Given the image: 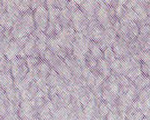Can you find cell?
<instances>
[{"instance_id":"17","label":"cell","mask_w":150,"mask_h":120,"mask_svg":"<svg viewBox=\"0 0 150 120\" xmlns=\"http://www.w3.org/2000/svg\"><path fill=\"white\" fill-rule=\"evenodd\" d=\"M82 77L86 82L89 88L96 86V76L87 66L82 67Z\"/></svg>"},{"instance_id":"27","label":"cell","mask_w":150,"mask_h":120,"mask_svg":"<svg viewBox=\"0 0 150 120\" xmlns=\"http://www.w3.org/2000/svg\"><path fill=\"white\" fill-rule=\"evenodd\" d=\"M141 66V65H140ZM140 66H137V67H134L132 69H131L130 71H128L126 73V74L125 76H126L130 80H131L133 82L137 77H138L139 76H140L141 74H143V72H142L141 67Z\"/></svg>"},{"instance_id":"13","label":"cell","mask_w":150,"mask_h":120,"mask_svg":"<svg viewBox=\"0 0 150 120\" xmlns=\"http://www.w3.org/2000/svg\"><path fill=\"white\" fill-rule=\"evenodd\" d=\"M4 91L7 98L12 103H14L17 107L20 106V104L22 101V96H21V92L19 91V89L16 87L15 85L5 88L4 89Z\"/></svg>"},{"instance_id":"36","label":"cell","mask_w":150,"mask_h":120,"mask_svg":"<svg viewBox=\"0 0 150 120\" xmlns=\"http://www.w3.org/2000/svg\"><path fill=\"white\" fill-rule=\"evenodd\" d=\"M45 1L46 0H31L30 8L33 11L39 7L41 5H45Z\"/></svg>"},{"instance_id":"28","label":"cell","mask_w":150,"mask_h":120,"mask_svg":"<svg viewBox=\"0 0 150 120\" xmlns=\"http://www.w3.org/2000/svg\"><path fill=\"white\" fill-rule=\"evenodd\" d=\"M97 62L98 60L94 58L90 53H87L86 54V66L89 68L90 70H95L97 67Z\"/></svg>"},{"instance_id":"26","label":"cell","mask_w":150,"mask_h":120,"mask_svg":"<svg viewBox=\"0 0 150 120\" xmlns=\"http://www.w3.org/2000/svg\"><path fill=\"white\" fill-rule=\"evenodd\" d=\"M25 60H26V65H27L29 71H33L40 63V62L42 59H41V57L26 56L25 57Z\"/></svg>"},{"instance_id":"21","label":"cell","mask_w":150,"mask_h":120,"mask_svg":"<svg viewBox=\"0 0 150 120\" xmlns=\"http://www.w3.org/2000/svg\"><path fill=\"white\" fill-rule=\"evenodd\" d=\"M89 53L97 60L103 58V51L101 50V48L99 47L96 41H91L90 45H89Z\"/></svg>"},{"instance_id":"20","label":"cell","mask_w":150,"mask_h":120,"mask_svg":"<svg viewBox=\"0 0 150 120\" xmlns=\"http://www.w3.org/2000/svg\"><path fill=\"white\" fill-rule=\"evenodd\" d=\"M133 83L139 90L145 89L150 86V78L146 76L145 74H141L138 77H137L136 79L133 81Z\"/></svg>"},{"instance_id":"48","label":"cell","mask_w":150,"mask_h":120,"mask_svg":"<svg viewBox=\"0 0 150 120\" xmlns=\"http://www.w3.org/2000/svg\"><path fill=\"white\" fill-rule=\"evenodd\" d=\"M149 17H150V16H149Z\"/></svg>"},{"instance_id":"16","label":"cell","mask_w":150,"mask_h":120,"mask_svg":"<svg viewBox=\"0 0 150 120\" xmlns=\"http://www.w3.org/2000/svg\"><path fill=\"white\" fill-rule=\"evenodd\" d=\"M73 14V12L71 11L66 7L65 8L62 9L59 15L58 20L60 23H61L62 28L68 27V26H73L71 22V17Z\"/></svg>"},{"instance_id":"42","label":"cell","mask_w":150,"mask_h":120,"mask_svg":"<svg viewBox=\"0 0 150 120\" xmlns=\"http://www.w3.org/2000/svg\"><path fill=\"white\" fill-rule=\"evenodd\" d=\"M5 8L3 5V4H2V1L0 0V15L3 14V13H5Z\"/></svg>"},{"instance_id":"30","label":"cell","mask_w":150,"mask_h":120,"mask_svg":"<svg viewBox=\"0 0 150 120\" xmlns=\"http://www.w3.org/2000/svg\"><path fill=\"white\" fill-rule=\"evenodd\" d=\"M137 57L140 61L150 67V50L141 51L137 54Z\"/></svg>"},{"instance_id":"4","label":"cell","mask_w":150,"mask_h":120,"mask_svg":"<svg viewBox=\"0 0 150 120\" xmlns=\"http://www.w3.org/2000/svg\"><path fill=\"white\" fill-rule=\"evenodd\" d=\"M100 0H85L79 6L83 11L89 22L97 21L96 19V11L99 6Z\"/></svg>"},{"instance_id":"5","label":"cell","mask_w":150,"mask_h":120,"mask_svg":"<svg viewBox=\"0 0 150 120\" xmlns=\"http://www.w3.org/2000/svg\"><path fill=\"white\" fill-rule=\"evenodd\" d=\"M96 19L98 23L103 27L108 28L110 26V6L107 5L100 0L99 6L96 11Z\"/></svg>"},{"instance_id":"34","label":"cell","mask_w":150,"mask_h":120,"mask_svg":"<svg viewBox=\"0 0 150 120\" xmlns=\"http://www.w3.org/2000/svg\"><path fill=\"white\" fill-rule=\"evenodd\" d=\"M47 10L48 14H49V20H50L57 19L60 14V11H61V10L59 8L56 7L51 8H49Z\"/></svg>"},{"instance_id":"29","label":"cell","mask_w":150,"mask_h":120,"mask_svg":"<svg viewBox=\"0 0 150 120\" xmlns=\"http://www.w3.org/2000/svg\"><path fill=\"white\" fill-rule=\"evenodd\" d=\"M39 89H38V86L37 83L35 80L32 81V82L29 83V90H28V96H29V99L31 100L34 98L35 97L36 94L38 92Z\"/></svg>"},{"instance_id":"45","label":"cell","mask_w":150,"mask_h":120,"mask_svg":"<svg viewBox=\"0 0 150 120\" xmlns=\"http://www.w3.org/2000/svg\"><path fill=\"white\" fill-rule=\"evenodd\" d=\"M128 0H118V2L120 4H122V5H125L126 3Z\"/></svg>"},{"instance_id":"1","label":"cell","mask_w":150,"mask_h":120,"mask_svg":"<svg viewBox=\"0 0 150 120\" xmlns=\"http://www.w3.org/2000/svg\"><path fill=\"white\" fill-rule=\"evenodd\" d=\"M10 72L13 77L14 83L23 80L29 72V68L26 65L25 58L17 56L11 60Z\"/></svg>"},{"instance_id":"41","label":"cell","mask_w":150,"mask_h":120,"mask_svg":"<svg viewBox=\"0 0 150 120\" xmlns=\"http://www.w3.org/2000/svg\"><path fill=\"white\" fill-rule=\"evenodd\" d=\"M101 1L108 6H112L113 8L118 4H120L118 2V0H101Z\"/></svg>"},{"instance_id":"10","label":"cell","mask_w":150,"mask_h":120,"mask_svg":"<svg viewBox=\"0 0 150 120\" xmlns=\"http://www.w3.org/2000/svg\"><path fill=\"white\" fill-rule=\"evenodd\" d=\"M19 21L21 22L24 30L26 32L28 35L32 34L35 31V24L34 16H33V11L32 9L23 14L22 17L19 20Z\"/></svg>"},{"instance_id":"12","label":"cell","mask_w":150,"mask_h":120,"mask_svg":"<svg viewBox=\"0 0 150 120\" xmlns=\"http://www.w3.org/2000/svg\"><path fill=\"white\" fill-rule=\"evenodd\" d=\"M23 46H22L20 44L18 40L14 38L12 41H11L8 48V50L5 51L4 54L5 55V56L7 57L8 59L11 61L13 59L20 56L21 51L23 50Z\"/></svg>"},{"instance_id":"38","label":"cell","mask_w":150,"mask_h":120,"mask_svg":"<svg viewBox=\"0 0 150 120\" xmlns=\"http://www.w3.org/2000/svg\"><path fill=\"white\" fill-rule=\"evenodd\" d=\"M141 70L143 72V74H145L146 76H147L148 77L150 78V67L149 65H146V64L141 62Z\"/></svg>"},{"instance_id":"18","label":"cell","mask_w":150,"mask_h":120,"mask_svg":"<svg viewBox=\"0 0 150 120\" xmlns=\"http://www.w3.org/2000/svg\"><path fill=\"white\" fill-rule=\"evenodd\" d=\"M96 69H97L98 71L101 75L105 77L106 78H108V77L111 74L110 66L109 64L106 62L105 60L103 58L101 59L98 60Z\"/></svg>"},{"instance_id":"2","label":"cell","mask_w":150,"mask_h":120,"mask_svg":"<svg viewBox=\"0 0 150 120\" xmlns=\"http://www.w3.org/2000/svg\"><path fill=\"white\" fill-rule=\"evenodd\" d=\"M75 34L76 31L73 26H68L62 28V31L56 35L55 38L60 47L66 49L68 51L72 52Z\"/></svg>"},{"instance_id":"37","label":"cell","mask_w":150,"mask_h":120,"mask_svg":"<svg viewBox=\"0 0 150 120\" xmlns=\"http://www.w3.org/2000/svg\"><path fill=\"white\" fill-rule=\"evenodd\" d=\"M66 8H67L69 9V10H70L71 12L74 13L76 11L78 10L79 8L80 7H79V5H77V4L74 3V2H71V1H70V0H68V2H67Z\"/></svg>"},{"instance_id":"11","label":"cell","mask_w":150,"mask_h":120,"mask_svg":"<svg viewBox=\"0 0 150 120\" xmlns=\"http://www.w3.org/2000/svg\"><path fill=\"white\" fill-rule=\"evenodd\" d=\"M51 68H52L50 65L47 62L42 59L40 62V63L32 71L34 74L35 80L37 79V78L46 80L47 77L49 75Z\"/></svg>"},{"instance_id":"14","label":"cell","mask_w":150,"mask_h":120,"mask_svg":"<svg viewBox=\"0 0 150 120\" xmlns=\"http://www.w3.org/2000/svg\"><path fill=\"white\" fill-rule=\"evenodd\" d=\"M62 26L59 21L58 18L56 20H49V23H48L45 33L49 38H55L56 35L62 31Z\"/></svg>"},{"instance_id":"46","label":"cell","mask_w":150,"mask_h":120,"mask_svg":"<svg viewBox=\"0 0 150 120\" xmlns=\"http://www.w3.org/2000/svg\"><path fill=\"white\" fill-rule=\"evenodd\" d=\"M56 2H67L68 0H56Z\"/></svg>"},{"instance_id":"33","label":"cell","mask_w":150,"mask_h":120,"mask_svg":"<svg viewBox=\"0 0 150 120\" xmlns=\"http://www.w3.org/2000/svg\"><path fill=\"white\" fill-rule=\"evenodd\" d=\"M98 109L99 113H100V116L101 117H106V116L108 115V113L110 112L108 107L103 101H99L98 102Z\"/></svg>"},{"instance_id":"47","label":"cell","mask_w":150,"mask_h":120,"mask_svg":"<svg viewBox=\"0 0 150 120\" xmlns=\"http://www.w3.org/2000/svg\"><path fill=\"white\" fill-rule=\"evenodd\" d=\"M4 31V28L2 27V26H1V25H0V33L1 32H2Z\"/></svg>"},{"instance_id":"19","label":"cell","mask_w":150,"mask_h":120,"mask_svg":"<svg viewBox=\"0 0 150 120\" xmlns=\"http://www.w3.org/2000/svg\"><path fill=\"white\" fill-rule=\"evenodd\" d=\"M144 117L145 116L140 110L132 106L130 107L125 115V118L126 120H143Z\"/></svg>"},{"instance_id":"43","label":"cell","mask_w":150,"mask_h":120,"mask_svg":"<svg viewBox=\"0 0 150 120\" xmlns=\"http://www.w3.org/2000/svg\"><path fill=\"white\" fill-rule=\"evenodd\" d=\"M70 1H71V2H74V3H76L77 5H79V6H80V5H81V4H82L83 2L85 1V0H70Z\"/></svg>"},{"instance_id":"6","label":"cell","mask_w":150,"mask_h":120,"mask_svg":"<svg viewBox=\"0 0 150 120\" xmlns=\"http://www.w3.org/2000/svg\"><path fill=\"white\" fill-rule=\"evenodd\" d=\"M90 42L91 40L86 38L82 32H76L72 50H78V51L81 52L86 55L87 53L89 52Z\"/></svg>"},{"instance_id":"32","label":"cell","mask_w":150,"mask_h":120,"mask_svg":"<svg viewBox=\"0 0 150 120\" xmlns=\"http://www.w3.org/2000/svg\"><path fill=\"white\" fill-rule=\"evenodd\" d=\"M115 11H116V17L119 18V20L121 19L122 17L125 15V12H126L127 8L125 6V5H122V4H118L114 7Z\"/></svg>"},{"instance_id":"24","label":"cell","mask_w":150,"mask_h":120,"mask_svg":"<svg viewBox=\"0 0 150 120\" xmlns=\"http://www.w3.org/2000/svg\"><path fill=\"white\" fill-rule=\"evenodd\" d=\"M103 59L105 60L106 62H108L109 65L116 61L117 59L116 56L115 55L114 52L112 50V47H108L105 50L103 51Z\"/></svg>"},{"instance_id":"39","label":"cell","mask_w":150,"mask_h":120,"mask_svg":"<svg viewBox=\"0 0 150 120\" xmlns=\"http://www.w3.org/2000/svg\"><path fill=\"white\" fill-rule=\"evenodd\" d=\"M140 0H128L127 2L125 4V6L127 8H132L134 7L137 4L140 2Z\"/></svg>"},{"instance_id":"35","label":"cell","mask_w":150,"mask_h":120,"mask_svg":"<svg viewBox=\"0 0 150 120\" xmlns=\"http://www.w3.org/2000/svg\"><path fill=\"white\" fill-rule=\"evenodd\" d=\"M137 98L140 99H149L150 100V86L145 89H142L139 92Z\"/></svg>"},{"instance_id":"40","label":"cell","mask_w":150,"mask_h":120,"mask_svg":"<svg viewBox=\"0 0 150 120\" xmlns=\"http://www.w3.org/2000/svg\"><path fill=\"white\" fill-rule=\"evenodd\" d=\"M45 6L47 8V9L56 7V0H46Z\"/></svg>"},{"instance_id":"15","label":"cell","mask_w":150,"mask_h":120,"mask_svg":"<svg viewBox=\"0 0 150 120\" xmlns=\"http://www.w3.org/2000/svg\"><path fill=\"white\" fill-rule=\"evenodd\" d=\"M63 60L65 64L68 66V68H70V70L71 71L73 75L82 76V68L80 67V65L77 63L72 53L69 54Z\"/></svg>"},{"instance_id":"22","label":"cell","mask_w":150,"mask_h":120,"mask_svg":"<svg viewBox=\"0 0 150 120\" xmlns=\"http://www.w3.org/2000/svg\"><path fill=\"white\" fill-rule=\"evenodd\" d=\"M5 11H6L9 17H11V19L14 21V23L19 20L23 15L22 12L20 11L16 6H11V7L6 8Z\"/></svg>"},{"instance_id":"44","label":"cell","mask_w":150,"mask_h":120,"mask_svg":"<svg viewBox=\"0 0 150 120\" xmlns=\"http://www.w3.org/2000/svg\"><path fill=\"white\" fill-rule=\"evenodd\" d=\"M146 11H147V14H148V15L150 16V2L147 5Z\"/></svg>"},{"instance_id":"23","label":"cell","mask_w":150,"mask_h":120,"mask_svg":"<svg viewBox=\"0 0 150 120\" xmlns=\"http://www.w3.org/2000/svg\"><path fill=\"white\" fill-rule=\"evenodd\" d=\"M14 21L11 19L8 14L5 11V13L0 15V25L4 28V29H11L14 25Z\"/></svg>"},{"instance_id":"9","label":"cell","mask_w":150,"mask_h":120,"mask_svg":"<svg viewBox=\"0 0 150 120\" xmlns=\"http://www.w3.org/2000/svg\"><path fill=\"white\" fill-rule=\"evenodd\" d=\"M111 47L115 55L116 56V58L120 59H122L130 53L128 50V44L123 39L119 38L118 36Z\"/></svg>"},{"instance_id":"3","label":"cell","mask_w":150,"mask_h":120,"mask_svg":"<svg viewBox=\"0 0 150 120\" xmlns=\"http://www.w3.org/2000/svg\"><path fill=\"white\" fill-rule=\"evenodd\" d=\"M35 29L45 32L49 23L48 10L45 5H41L33 11Z\"/></svg>"},{"instance_id":"8","label":"cell","mask_w":150,"mask_h":120,"mask_svg":"<svg viewBox=\"0 0 150 120\" xmlns=\"http://www.w3.org/2000/svg\"><path fill=\"white\" fill-rule=\"evenodd\" d=\"M36 40L37 38L33 34H30L27 42L23 46V50L19 56L25 58L26 56H37L40 57L39 53L36 48Z\"/></svg>"},{"instance_id":"31","label":"cell","mask_w":150,"mask_h":120,"mask_svg":"<svg viewBox=\"0 0 150 120\" xmlns=\"http://www.w3.org/2000/svg\"><path fill=\"white\" fill-rule=\"evenodd\" d=\"M47 40L39 39V38H37V40H36V48H37V50L39 53V55H41V53H44L48 48L47 44Z\"/></svg>"},{"instance_id":"7","label":"cell","mask_w":150,"mask_h":120,"mask_svg":"<svg viewBox=\"0 0 150 120\" xmlns=\"http://www.w3.org/2000/svg\"><path fill=\"white\" fill-rule=\"evenodd\" d=\"M71 22L75 31L80 32H83L89 25V21L80 8L72 15Z\"/></svg>"},{"instance_id":"25","label":"cell","mask_w":150,"mask_h":120,"mask_svg":"<svg viewBox=\"0 0 150 120\" xmlns=\"http://www.w3.org/2000/svg\"><path fill=\"white\" fill-rule=\"evenodd\" d=\"M140 33V29H139L138 25L137 24L136 22L130 23L129 26H128V35L131 40H134L138 36Z\"/></svg>"}]
</instances>
